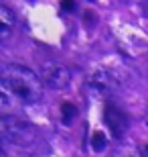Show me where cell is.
<instances>
[{
  "instance_id": "1",
  "label": "cell",
  "mask_w": 148,
  "mask_h": 157,
  "mask_svg": "<svg viewBox=\"0 0 148 157\" xmlns=\"http://www.w3.org/2000/svg\"><path fill=\"white\" fill-rule=\"evenodd\" d=\"M2 102L14 100L18 104H37L45 96V84L39 74L18 63H4L0 70Z\"/></svg>"
},
{
  "instance_id": "2",
  "label": "cell",
  "mask_w": 148,
  "mask_h": 157,
  "mask_svg": "<svg viewBox=\"0 0 148 157\" xmlns=\"http://www.w3.org/2000/svg\"><path fill=\"white\" fill-rule=\"evenodd\" d=\"M0 127H2V135L4 139L12 145H18V147H27L34 141V128L31 127L27 121L18 117H4L0 118Z\"/></svg>"
},
{
  "instance_id": "3",
  "label": "cell",
  "mask_w": 148,
  "mask_h": 157,
  "mask_svg": "<svg viewBox=\"0 0 148 157\" xmlns=\"http://www.w3.org/2000/svg\"><path fill=\"white\" fill-rule=\"evenodd\" d=\"M41 80H43L45 88L65 90L71 84V71L65 65L57 63V61H45L43 67H41Z\"/></svg>"
},
{
  "instance_id": "4",
  "label": "cell",
  "mask_w": 148,
  "mask_h": 157,
  "mask_svg": "<svg viewBox=\"0 0 148 157\" xmlns=\"http://www.w3.org/2000/svg\"><path fill=\"white\" fill-rule=\"evenodd\" d=\"M103 118H106V124H108L110 133L114 135L116 139H122L130 127V121L126 117V112L122 108H118L116 104H106V112H103Z\"/></svg>"
},
{
  "instance_id": "5",
  "label": "cell",
  "mask_w": 148,
  "mask_h": 157,
  "mask_svg": "<svg viewBox=\"0 0 148 157\" xmlns=\"http://www.w3.org/2000/svg\"><path fill=\"white\" fill-rule=\"evenodd\" d=\"M14 27H16V14H14L6 4H2L0 6V39L6 41L12 35Z\"/></svg>"
},
{
  "instance_id": "6",
  "label": "cell",
  "mask_w": 148,
  "mask_h": 157,
  "mask_svg": "<svg viewBox=\"0 0 148 157\" xmlns=\"http://www.w3.org/2000/svg\"><path fill=\"white\" fill-rule=\"evenodd\" d=\"M112 157H142V153L134 143H120L114 149Z\"/></svg>"
},
{
  "instance_id": "7",
  "label": "cell",
  "mask_w": 148,
  "mask_h": 157,
  "mask_svg": "<svg viewBox=\"0 0 148 157\" xmlns=\"http://www.w3.org/2000/svg\"><path fill=\"white\" fill-rule=\"evenodd\" d=\"M91 84L96 88H99V90H110V86H112V82H110L106 71H96V74L91 76Z\"/></svg>"
},
{
  "instance_id": "8",
  "label": "cell",
  "mask_w": 148,
  "mask_h": 157,
  "mask_svg": "<svg viewBox=\"0 0 148 157\" xmlns=\"http://www.w3.org/2000/svg\"><path fill=\"white\" fill-rule=\"evenodd\" d=\"M108 147V139H106V135L103 133H93V137H91V149L96 153L103 151Z\"/></svg>"
},
{
  "instance_id": "9",
  "label": "cell",
  "mask_w": 148,
  "mask_h": 157,
  "mask_svg": "<svg viewBox=\"0 0 148 157\" xmlns=\"http://www.w3.org/2000/svg\"><path fill=\"white\" fill-rule=\"evenodd\" d=\"M61 114H63V122L71 124V121H73L75 114H77V108H75L71 102H63V106H61Z\"/></svg>"
},
{
  "instance_id": "10",
  "label": "cell",
  "mask_w": 148,
  "mask_h": 157,
  "mask_svg": "<svg viewBox=\"0 0 148 157\" xmlns=\"http://www.w3.org/2000/svg\"><path fill=\"white\" fill-rule=\"evenodd\" d=\"M61 6L65 8V10H73V8H75V2H73V0H63Z\"/></svg>"
}]
</instances>
